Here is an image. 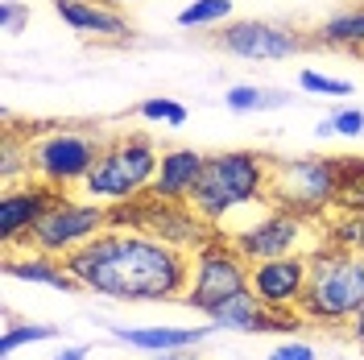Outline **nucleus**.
<instances>
[{
	"label": "nucleus",
	"instance_id": "nucleus-1",
	"mask_svg": "<svg viewBox=\"0 0 364 360\" xmlns=\"http://www.w3.org/2000/svg\"><path fill=\"white\" fill-rule=\"evenodd\" d=\"M67 270L83 294H100L108 302H182L191 282V253L136 228H108L70 253Z\"/></svg>",
	"mask_w": 364,
	"mask_h": 360
},
{
	"label": "nucleus",
	"instance_id": "nucleus-2",
	"mask_svg": "<svg viewBox=\"0 0 364 360\" xmlns=\"http://www.w3.org/2000/svg\"><path fill=\"white\" fill-rule=\"evenodd\" d=\"M273 158L257 149H220L207 154L191 207L207 220L211 232H232L245 211L269 207Z\"/></svg>",
	"mask_w": 364,
	"mask_h": 360
},
{
	"label": "nucleus",
	"instance_id": "nucleus-3",
	"mask_svg": "<svg viewBox=\"0 0 364 360\" xmlns=\"http://www.w3.org/2000/svg\"><path fill=\"white\" fill-rule=\"evenodd\" d=\"M364 311V253L323 245L311 253V277L298 315L311 327H348Z\"/></svg>",
	"mask_w": 364,
	"mask_h": 360
},
{
	"label": "nucleus",
	"instance_id": "nucleus-4",
	"mask_svg": "<svg viewBox=\"0 0 364 360\" xmlns=\"http://www.w3.org/2000/svg\"><path fill=\"white\" fill-rule=\"evenodd\" d=\"M161 145L149 133H116L108 137L95 170L83 182V199L104 203V207H129V203L149 199L154 179H158Z\"/></svg>",
	"mask_w": 364,
	"mask_h": 360
},
{
	"label": "nucleus",
	"instance_id": "nucleus-5",
	"mask_svg": "<svg viewBox=\"0 0 364 360\" xmlns=\"http://www.w3.org/2000/svg\"><path fill=\"white\" fill-rule=\"evenodd\" d=\"M25 137H29L33 179L46 182L50 191H63V195L83 191L87 174L95 170V162L108 145V133L91 129V125H42Z\"/></svg>",
	"mask_w": 364,
	"mask_h": 360
},
{
	"label": "nucleus",
	"instance_id": "nucleus-6",
	"mask_svg": "<svg viewBox=\"0 0 364 360\" xmlns=\"http://www.w3.org/2000/svg\"><path fill=\"white\" fill-rule=\"evenodd\" d=\"M340 174H343V158H323V154L273 158L269 203L323 224L340 207Z\"/></svg>",
	"mask_w": 364,
	"mask_h": 360
},
{
	"label": "nucleus",
	"instance_id": "nucleus-7",
	"mask_svg": "<svg viewBox=\"0 0 364 360\" xmlns=\"http://www.w3.org/2000/svg\"><path fill=\"white\" fill-rule=\"evenodd\" d=\"M327 224V220H323ZM318 220H306V216H294L286 207H261L252 211L249 220L224 232L232 245L245 253V261L257 265V261H277V257H298V253H315V248L327 245V232H323Z\"/></svg>",
	"mask_w": 364,
	"mask_h": 360
},
{
	"label": "nucleus",
	"instance_id": "nucleus-8",
	"mask_svg": "<svg viewBox=\"0 0 364 360\" xmlns=\"http://www.w3.org/2000/svg\"><path fill=\"white\" fill-rule=\"evenodd\" d=\"M249 261L245 253L228 240L224 232H211L203 245L191 253V282L182 294V307H191L195 315L220 311L228 298H236L240 290H249Z\"/></svg>",
	"mask_w": 364,
	"mask_h": 360
},
{
	"label": "nucleus",
	"instance_id": "nucleus-9",
	"mask_svg": "<svg viewBox=\"0 0 364 360\" xmlns=\"http://www.w3.org/2000/svg\"><path fill=\"white\" fill-rule=\"evenodd\" d=\"M108 228H112V211L104 203H91V199H79V195H63L58 191L25 248H38L46 257L67 261L70 253H79L83 245H91Z\"/></svg>",
	"mask_w": 364,
	"mask_h": 360
},
{
	"label": "nucleus",
	"instance_id": "nucleus-10",
	"mask_svg": "<svg viewBox=\"0 0 364 360\" xmlns=\"http://www.w3.org/2000/svg\"><path fill=\"white\" fill-rule=\"evenodd\" d=\"M211 42L228 58H240V63H286L315 46L311 33L277 21H261V17H240V21L220 25V29H211Z\"/></svg>",
	"mask_w": 364,
	"mask_h": 360
},
{
	"label": "nucleus",
	"instance_id": "nucleus-11",
	"mask_svg": "<svg viewBox=\"0 0 364 360\" xmlns=\"http://www.w3.org/2000/svg\"><path fill=\"white\" fill-rule=\"evenodd\" d=\"M311 277V257H277V261H257L249 270V290L265 311H298Z\"/></svg>",
	"mask_w": 364,
	"mask_h": 360
},
{
	"label": "nucleus",
	"instance_id": "nucleus-12",
	"mask_svg": "<svg viewBox=\"0 0 364 360\" xmlns=\"http://www.w3.org/2000/svg\"><path fill=\"white\" fill-rule=\"evenodd\" d=\"M54 195H58V191H50V186L38 182V179L4 186V195H0V240H4L9 253L29 245V236H33V228L42 224V216L50 211Z\"/></svg>",
	"mask_w": 364,
	"mask_h": 360
},
{
	"label": "nucleus",
	"instance_id": "nucleus-13",
	"mask_svg": "<svg viewBox=\"0 0 364 360\" xmlns=\"http://www.w3.org/2000/svg\"><path fill=\"white\" fill-rule=\"evenodd\" d=\"M203 162H207V154H199L195 145H170V149H161L158 179H154L149 199L191 203L195 186H199V174H203Z\"/></svg>",
	"mask_w": 364,
	"mask_h": 360
},
{
	"label": "nucleus",
	"instance_id": "nucleus-14",
	"mask_svg": "<svg viewBox=\"0 0 364 360\" xmlns=\"http://www.w3.org/2000/svg\"><path fill=\"white\" fill-rule=\"evenodd\" d=\"M54 13L63 17L67 29H75L79 38H91V42H129L133 29H129V17L120 9H108V4H95V0H67V4H54Z\"/></svg>",
	"mask_w": 364,
	"mask_h": 360
},
{
	"label": "nucleus",
	"instance_id": "nucleus-15",
	"mask_svg": "<svg viewBox=\"0 0 364 360\" xmlns=\"http://www.w3.org/2000/svg\"><path fill=\"white\" fill-rule=\"evenodd\" d=\"M215 327H108V336L120 339L124 348H136V352H149V356H161V352H195Z\"/></svg>",
	"mask_w": 364,
	"mask_h": 360
},
{
	"label": "nucleus",
	"instance_id": "nucleus-16",
	"mask_svg": "<svg viewBox=\"0 0 364 360\" xmlns=\"http://www.w3.org/2000/svg\"><path fill=\"white\" fill-rule=\"evenodd\" d=\"M4 277H13V282H25V286H46V290H63V294H83L79 290V282L70 277L67 261H58V257H46L38 248H13L9 257H4Z\"/></svg>",
	"mask_w": 364,
	"mask_h": 360
},
{
	"label": "nucleus",
	"instance_id": "nucleus-17",
	"mask_svg": "<svg viewBox=\"0 0 364 360\" xmlns=\"http://www.w3.org/2000/svg\"><path fill=\"white\" fill-rule=\"evenodd\" d=\"M311 42L323 50H348V54H364V4H348L340 13L323 17L311 29Z\"/></svg>",
	"mask_w": 364,
	"mask_h": 360
},
{
	"label": "nucleus",
	"instance_id": "nucleus-18",
	"mask_svg": "<svg viewBox=\"0 0 364 360\" xmlns=\"http://www.w3.org/2000/svg\"><path fill=\"white\" fill-rule=\"evenodd\" d=\"M261 319H265V307L257 302V294L240 290L236 298H228L220 311H211V327L240 332V336H261Z\"/></svg>",
	"mask_w": 364,
	"mask_h": 360
},
{
	"label": "nucleus",
	"instance_id": "nucleus-19",
	"mask_svg": "<svg viewBox=\"0 0 364 360\" xmlns=\"http://www.w3.org/2000/svg\"><path fill=\"white\" fill-rule=\"evenodd\" d=\"M228 112H277V108H290L294 95L282 88H261V83H232L224 91Z\"/></svg>",
	"mask_w": 364,
	"mask_h": 360
},
{
	"label": "nucleus",
	"instance_id": "nucleus-20",
	"mask_svg": "<svg viewBox=\"0 0 364 360\" xmlns=\"http://www.w3.org/2000/svg\"><path fill=\"white\" fill-rule=\"evenodd\" d=\"M63 336V327L58 323H4L0 327V356L9 360L13 352H21V348H33V344H50V339H58Z\"/></svg>",
	"mask_w": 364,
	"mask_h": 360
},
{
	"label": "nucleus",
	"instance_id": "nucleus-21",
	"mask_svg": "<svg viewBox=\"0 0 364 360\" xmlns=\"http://www.w3.org/2000/svg\"><path fill=\"white\" fill-rule=\"evenodd\" d=\"M0 179H4V186L33 179V170H29V137H21L17 129H4V141H0Z\"/></svg>",
	"mask_w": 364,
	"mask_h": 360
},
{
	"label": "nucleus",
	"instance_id": "nucleus-22",
	"mask_svg": "<svg viewBox=\"0 0 364 360\" xmlns=\"http://www.w3.org/2000/svg\"><path fill=\"white\" fill-rule=\"evenodd\" d=\"M174 21H178V29H220L236 17H232V0H191L178 9Z\"/></svg>",
	"mask_w": 364,
	"mask_h": 360
},
{
	"label": "nucleus",
	"instance_id": "nucleus-23",
	"mask_svg": "<svg viewBox=\"0 0 364 360\" xmlns=\"http://www.w3.org/2000/svg\"><path fill=\"white\" fill-rule=\"evenodd\" d=\"M327 245L348 248V253H364V211H336L327 224Z\"/></svg>",
	"mask_w": 364,
	"mask_h": 360
},
{
	"label": "nucleus",
	"instance_id": "nucleus-24",
	"mask_svg": "<svg viewBox=\"0 0 364 360\" xmlns=\"http://www.w3.org/2000/svg\"><path fill=\"white\" fill-rule=\"evenodd\" d=\"M136 116L141 120H149V125H166V129H182L186 125V104L178 100H170V95H149V100H141L136 104Z\"/></svg>",
	"mask_w": 364,
	"mask_h": 360
},
{
	"label": "nucleus",
	"instance_id": "nucleus-25",
	"mask_svg": "<svg viewBox=\"0 0 364 360\" xmlns=\"http://www.w3.org/2000/svg\"><path fill=\"white\" fill-rule=\"evenodd\" d=\"M336 211H364V158H343L340 207Z\"/></svg>",
	"mask_w": 364,
	"mask_h": 360
},
{
	"label": "nucleus",
	"instance_id": "nucleus-26",
	"mask_svg": "<svg viewBox=\"0 0 364 360\" xmlns=\"http://www.w3.org/2000/svg\"><path fill=\"white\" fill-rule=\"evenodd\" d=\"M318 137H348L360 141L364 137V108H336L331 116L318 120Z\"/></svg>",
	"mask_w": 364,
	"mask_h": 360
},
{
	"label": "nucleus",
	"instance_id": "nucleus-27",
	"mask_svg": "<svg viewBox=\"0 0 364 360\" xmlns=\"http://www.w3.org/2000/svg\"><path fill=\"white\" fill-rule=\"evenodd\" d=\"M298 88L306 95H352L348 79H336V75H323V70H311V67L298 75Z\"/></svg>",
	"mask_w": 364,
	"mask_h": 360
},
{
	"label": "nucleus",
	"instance_id": "nucleus-28",
	"mask_svg": "<svg viewBox=\"0 0 364 360\" xmlns=\"http://www.w3.org/2000/svg\"><path fill=\"white\" fill-rule=\"evenodd\" d=\"M302 323H306V319L298 315V311H265V319H261V336H294Z\"/></svg>",
	"mask_w": 364,
	"mask_h": 360
},
{
	"label": "nucleus",
	"instance_id": "nucleus-29",
	"mask_svg": "<svg viewBox=\"0 0 364 360\" xmlns=\"http://www.w3.org/2000/svg\"><path fill=\"white\" fill-rule=\"evenodd\" d=\"M0 29L9 38L29 29V4H21V0H0Z\"/></svg>",
	"mask_w": 364,
	"mask_h": 360
},
{
	"label": "nucleus",
	"instance_id": "nucleus-30",
	"mask_svg": "<svg viewBox=\"0 0 364 360\" xmlns=\"http://www.w3.org/2000/svg\"><path fill=\"white\" fill-rule=\"evenodd\" d=\"M269 360H318V352L306 344V339H282V344H273L269 348Z\"/></svg>",
	"mask_w": 364,
	"mask_h": 360
},
{
	"label": "nucleus",
	"instance_id": "nucleus-31",
	"mask_svg": "<svg viewBox=\"0 0 364 360\" xmlns=\"http://www.w3.org/2000/svg\"><path fill=\"white\" fill-rule=\"evenodd\" d=\"M91 352H95V344H63L50 360H91Z\"/></svg>",
	"mask_w": 364,
	"mask_h": 360
},
{
	"label": "nucleus",
	"instance_id": "nucleus-32",
	"mask_svg": "<svg viewBox=\"0 0 364 360\" xmlns=\"http://www.w3.org/2000/svg\"><path fill=\"white\" fill-rule=\"evenodd\" d=\"M348 336H352V344H356V348L364 352V311L352 319V323H348Z\"/></svg>",
	"mask_w": 364,
	"mask_h": 360
},
{
	"label": "nucleus",
	"instance_id": "nucleus-33",
	"mask_svg": "<svg viewBox=\"0 0 364 360\" xmlns=\"http://www.w3.org/2000/svg\"><path fill=\"white\" fill-rule=\"evenodd\" d=\"M154 360H199V352H161Z\"/></svg>",
	"mask_w": 364,
	"mask_h": 360
},
{
	"label": "nucleus",
	"instance_id": "nucleus-34",
	"mask_svg": "<svg viewBox=\"0 0 364 360\" xmlns=\"http://www.w3.org/2000/svg\"><path fill=\"white\" fill-rule=\"evenodd\" d=\"M95 4H108V9H129V4H136V0H95Z\"/></svg>",
	"mask_w": 364,
	"mask_h": 360
},
{
	"label": "nucleus",
	"instance_id": "nucleus-35",
	"mask_svg": "<svg viewBox=\"0 0 364 360\" xmlns=\"http://www.w3.org/2000/svg\"><path fill=\"white\" fill-rule=\"evenodd\" d=\"M50 4H67V0H50Z\"/></svg>",
	"mask_w": 364,
	"mask_h": 360
}]
</instances>
